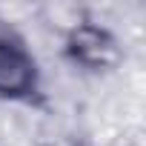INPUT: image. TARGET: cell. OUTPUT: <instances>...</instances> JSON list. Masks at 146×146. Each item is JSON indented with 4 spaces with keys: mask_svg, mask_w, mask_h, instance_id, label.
Wrapping results in <instances>:
<instances>
[{
    "mask_svg": "<svg viewBox=\"0 0 146 146\" xmlns=\"http://www.w3.org/2000/svg\"><path fill=\"white\" fill-rule=\"evenodd\" d=\"M66 54L89 69H106L117 60L115 37L100 26H75L66 37Z\"/></svg>",
    "mask_w": 146,
    "mask_h": 146,
    "instance_id": "cell-2",
    "label": "cell"
},
{
    "mask_svg": "<svg viewBox=\"0 0 146 146\" xmlns=\"http://www.w3.org/2000/svg\"><path fill=\"white\" fill-rule=\"evenodd\" d=\"M40 92V69L23 35L0 20V98L32 100Z\"/></svg>",
    "mask_w": 146,
    "mask_h": 146,
    "instance_id": "cell-1",
    "label": "cell"
}]
</instances>
